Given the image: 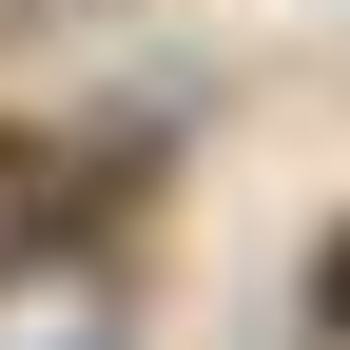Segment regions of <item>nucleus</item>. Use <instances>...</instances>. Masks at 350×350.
<instances>
[{"label": "nucleus", "instance_id": "nucleus-1", "mask_svg": "<svg viewBox=\"0 0 350 350\" xmlns=\"http://www.w3.org/2000/svg\"><path fill=\"white\" fill-rule=\"evenodd\" d=\"M39 234V137H0V253Z\"/></svg>", "mask_w": 350, "mask_h": 350}, {"label": "nucleus", "instance_id": "nucleus-2", "mask_svg": "<svg viewBox=\"0 0 350 350\" xmlns=\"http://www.w3.org/2000/svg\"><path fill=\"white\" fill-rule=\"evenodd\" d=\"M331 331H350V234H331Z\"/></svg>", "mask_w": 350, "mask_h": 350}]
</instances>
